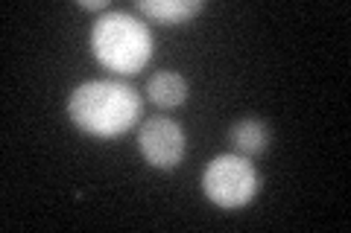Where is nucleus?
Masks as SVG:
<instances>
[{
    "label": "nucleus",
    "mask_w": 351,
    "mask_h": 233,
    "mask_svg": "<svg viewBox=\"0 0 351 233\" xmlns=\"http://www.w3.org/2000/svg\"><path fill=\"white\" fill-rule=\"evenodd\" d=\"M68 114L85 135L117 137L129 131L141 117V96L132 85L114 79H94L73 87Z\"/></svg>",
    "instance_id": "obj_1"
},
{
    "label": "nucleus",
    "mask_w": 351,
    "mask_h": 233,
    "mask_svg": "<svg viewBox=\"0 0 351 233\" xmlns=\"http://www.w3.org/2000/svg\"><path fill=\"white\" fill-rule=\"evenodd\" d=\"M91 50L103 68L138 73L152 59V32L129 12H108L91 29Z\"/></svg>",
    "instance_id": "obj_2"
},
{
    "label": "nucleus",
    "mask_w": 351,
    "mask_h": 233,
    "mask_svg": "<svg viewBox=\"0 0 351 233\" xmlns=\"http://www.w3.org/2000/svg\"><path fill=\"white\" fill-rule=\"evenodd\" d=\"M261 178L243 154H217L202 172V193L217 207L237 210L258 195Z\"/></svg>",
    "instance_id": "obj_3"
},
{
    "label": "nucleus",
    "mask_w": 351,
    "mask_h": 233,
    "mask_svg": "<svg viewBox=\"0 0 351 233\" xmlns=\"http://www.w3.org/2000/svg\"><path fill=\"white\" fill-rule=\"evenodd\" d=\"M138 146L149 166H156V169H176L184 161L188 140H184V131L179 123H173L167 117H152L138 131Z\"/></svg>",
    "instance_id": "obj_4"
},
{
    "label": "nucleus",
    "mask_w": 351,
    "mask_h": 233,
    "mask_svg": "<svg viewBox=\"0 0 351 233\" xmlns=\"http://www.w3.org/2000/svg\"><path fill=\"white\" fill-rule=\"evenodd\" d=\"M202 9V0H138V12L149 15L158 24H184Z\"/></svg>",
    "instance_id": "obj_5"
},
{
    "label": "nucleus",
    "mask_w": 351,
    "mask_h": 233,
    "mask_svg": "<svg viewBox=\"0 0 351 233\" xmlns=\"http://www.w3.org/2000/svg\"><path fill=\"white\" fill-rule=\"evenodd\" d=\"M147 91L158 108H179L188 99V82H184V76L173 70H161L147 82Z\"/></svg>",
    "instance_id": "obj_6"
},
{
    "label": "nucleus",
    "mask_w": 351,
    "mask_h": 233,
    "mask_svg": "<svg viewBox=\"0 0 351 233\" xmlns=\"http://www.w3.org/2000/svg\"><path fill=\"white\" fill-rule=\"evenodd\" d=\"M228 140H232V146L243 154V158H252V154H261L267 152L269 146V128L261 123V120H240V123L232 126L228 131Z\"/></svg>",
    "instance_id": "obj_7"
},
{
    "label": "nucleus",
    "mask_w": 351,
    "mask_h": 233,
    "mask_svg": "<svg viewBox=\"0 0 351 233\" xmlns=\"http://www.w3.org/2000/svg\"><path fill=\"white\" fill-rule=\"evenodd\" d=\"M80 9H88V12H103V9H108V0H80Z\"/></svg>",
    "instance_id": "obj_8"
}]
</instances>
